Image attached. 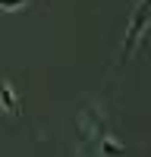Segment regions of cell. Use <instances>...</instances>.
<instances>
[{
	"instance_id": "cell-1",
	"label": "cell",
	"mask_w": 151,
	"mask_h": 157,
	"mask_svg": "<svg viewBox=\"0 0 151 157\" xmlns=\"http://www.w3.org/2000/svg\"><path fill=\"white\" fill-rule=\"evenodd\" d=\"M25 0H0V10H13V6H22Z\"/></svg>"
}]
</instances>
